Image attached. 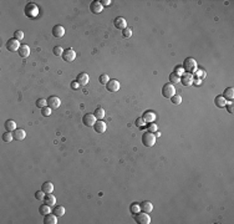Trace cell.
Returning a JSON list of instances; mask_svg holds the SVG:
<instances>
[{
	"mask_svg": "<svg viewBox=\"0 0 234 224\" xmlns=\"http://www.w3.org/2000/svg\"><path fill=\"white\" fill-rule=\"evenodd\" d=\"M183 70L184 72H188V74H193L198 70V66H197V61L192 57H187L184 61H183Z\"/></svg>",
	"mask_w": 234,
	"mask_h": 224,
	"instance_id": "cell-1",
	"label": "cell"
},
{
	"mask_svg": "<svg viewBox=\"0 0 234 224\" xmlns=\"http://www.w3.org/2000/svg\"><path fill=\"white\" fill-rule=\"evenodd\" d=\"M142 143L144 147H152L156 143V134L152 132H144L142 134Z\"/></svg>",
	"mask_w": 234,
	"mask_h": 224,
	"instance_id": "cell-2",
	"label": "cell"
},
{
	"mask_svg": "<svg viewBox=\"0 0 234 224\" xmlns=\"http://www.w3.org/2000/svg\"><path fill=\"white\" fill-rule=\"evenodd\" d=\"M25 15L29 16V17H36L39 15V6L35 5L34 2H29L26 6H25Z\"/></svg>",
	"mask_w": 234,
	"mask_h": 224,
	"instance_id": "cell-3",
	"label": "cell"
},
{
	"mask_svg": "<svg viewBox=\"0 0 234 224\" xmlns=\"http://www.w3.org/2000/svg\"><path fill=\"white\" fill-rule=\"evenodd\" d=\"M20 46H21L20 41H19L17 39H15V37L9 39L7 42H6V49H7V51H10V52H16V51H19Z\"/></svg>",
	"mask_w": 234,
	"mask_h": 224,
	"instance_id": "cell-4",
	"label": "cell"
},
{
	"mask_svg": "<svg viewBox=\"0 0 234 224\" xmlns=\"http://www.w3.org/2000/svg\"><path fill=\"white\" fill-rule=\"evenodd\" d=\"M162 95H163V97H166V99H171L172 96H174V95H176V89H174V86H173L172 84H166V85H163V87H162Z\"/></svg>",
	"mask_w": 234,
	"mask_h": 224,
	"instance_id": "cell-5",
	"label": "cell"
},
{
	"mask_svg": "<svg viewBox=\"0 0 234 224\" xmlns=\"http://www.w3.org/2000/svg\"><path fill=\"white\" fill-rule=\"evenodd\" d=\"M62 59L65 60V61H67V62H71V61H74L75 59H76V52H75V50L74 49H66V50H64V52H62Z\"/></svg>",
	"mask_w": 234,
	"mask_h": 224,
	"instance_id": "cell-6",
	"label": "cell"
},
{
	"mask_svg": "<svg viewBox=\"0 0 234 224\" xmlns=\"http://www.w3.org/2000/svg\"><path fill=\"white\" fill-rule=\"evenodd\" d=\"M136 222L139 224H149L151 223V217L148 213L146 212H142V213H137L136 214Z\"/></svg>",
	"mask_w": 234,
	"mask_h": 224,
	"instance_id": "cell-7",
	"label": "cell"
},
{
	"mask_svg": "<svg viewBox=\"0 0 234 224\" xmlns=\"http://www.w3.org/2000/svg\"><path fill=\"white\" fill-rule=\"evenodd\" d=\"M61 105V100L57 97V96H50L47 99V106L51 109V110H56L59 109Z\"/></svg>",
	"mask_w": 234,
	"mask_h": 224,
	"instance_id": "cell-8",
	"label": "cell"
},
{
	"mask_svg": "<svg viewBox=\"0 0 234 224\" xmlns=\"http://www.w3.org/2000/svg\"><path fill=\"white\" fill-rule=\"evenodd\" d=\"M97 121V118L95 117V114L94 113H86L85 116H84V118H82V122H84V124L85 126H87V127H94V124H95V122Z\"/></svg>",
	"mask_w": 234,
	"mask_h": 224,
	"instance_id": "cell-9",
	"label": "cell"
},
{
	"mask_svg": "<svg viewBox=\"0 0 234 224\" xmlns=\"http://www.w3.org/2000/svg\"><path fill=\"white\" fill-rule=\"evenodd\" d=\"M102 9H104L102 4H101L100 1H97V0H95V1H92V2L90 4V11H91L92 14H100V12L102 11Z\"/></svg>",
	"mask_w": 234,
	"mask_h": 224,
	"instance_id": "cell-10",
	"label": "cell"
},
{
	"mask_svg": "<svg viewBox=\"0 0 234 224\" xmlns=\"http://www.w3.org/2000/svg\"><path fill=\"white\" fill-rule=\"evenodd\" d=\"M106 89L109 92H117L119 90V82L117 80H110L106 84Z\"/></svg>",
	"mask_w": 234,
	"mask_h": 224,
	"instance_id": "cell-11",
	"label": "cell"
},
{
	"mask_svg": "<svg viewBox=\"0 0 234 224\" xmlns=\"http://www.w3.org/2000/svg\"><path fill=\"white\" fill-rule=\"evenodd\" d=\"M76 81L80 84V86H85V85H87V84H89L90 77H89V75H87L86 72H80V74L77 75Z\"/></svg>",
	"mask_w": 234,
	"mask_h": 224,
	"instance_id": "cell-12",
	"label": "cell"
},
{
	"mask_svg": "<svg viewBox=\"0 0 234 224\" xmlns=\"http://www.w3.org/2000/svg\"><path fill=\"white\" fill-rule=\"evenodd\" d=\"M94 128H95V131H96L97 133H104V132L106 131L107 126H106V122H104L102 119H99V121L95 122Z\"/></svg>",
	"mask_w": 234,
	"mask_h": 224,
	"instance_id": "cell-13",
	"label": "cell"
},
{
	"mask_svg": "<svg viewBox=\"0 0 234 224\" xmlns=\"http://www.w3.org/2000/svg\"><path fill=\"white\" fill-rule=\"evenodd\" d=\"M193 75L192 74H183L182 75V77H181V82L184 85V86H191L192 84H193Z\"/></svg>",
	"mask_w": 234,
	"mask_h": 224,
	"instance_id": "cell-14",
	"label": "cell"
},
{
	"mask_svg": "<svg viewBox=\"0 0 234 224\" xmlns=\"http://www.w3.org/2000/svg\"><path fill=\"white\" fill-rule=\"evenodd\" d=\"M12 137H14V139H16V141H22V139H25V137H26V132H25L22 128H16V129L12 132Z\"/></svg>",
	"mask_w": 234,
	"mask_h": 224,
	"instance_id": "cell-15",
	"label": "cell"
},
{
	"mask_svg": "<svg viewBox=\"0 0 234 224\" xmlns=\"http://www.w3.org/2000/svg\"><path fill=\"white\" fill-rule=\"evenodd\" d=\"M142 118L144 119V122L147 123H152V122H154L156 121V118H157V116H156V113L152 111H146L144 113H143V116H142Z\"/></svg>",
	"mask_w": 234,
	"mask_h": 224,
	"instance_id": "cell-16",
	"label": "cell"
},
{
	"mask_svg": "<svg viewBox=\"0 0 234 224\" xmlns=\"http://www.w3.org/2000/svg\"><path fill=\"white\" fill-rule=\"evenodd\" d=\"M52 35H54L55 37H62V36L65 35V29H64V26H61V25H55V26L52 27Z\"/></svg>",
	"mask_w": 234,
	"mask_h": 224,
	"instance_id": "cell-17",
	"label": "cell"
},
{
	"mask_svg": "<svg viewBox=\"0 0 234 224\" xmlns=\"http://www.w3.org/2000/svg\"><path fill=\"white\" fill-rule=\"evenodd\" d=\"M114 24H115V26H116L117 29H121V30H123V29L127 27V21H126V19L122 17V16L116 17L115 21H114Z\"/></svg>",
	"mask_w": 234,
	"mask_h": 224,
	"instance_id": "cell-18",
	"label": "cell"
},
{
	"mask_svg": "<svg viewBox=\"0 0 234 224\" xmlns=\"http://www.w3.org/2000/svg\"><path fill=\"white\" fill-rule=\"evenodd\" d=\"M139 207H141V212L151 213V212L153 211V204H152L151 202H148V201H144V202H142V203L139 204Z\"/></svg>",
	"mask_w": 234,
	"mask_h": 224,
	"instance_id": "cell-19",
	"label": "cell"
},
{
	"mask_svg": "<svg viewBox=\"0 0 234 224\" xmlns=\"http://www.w3.org/2000/svg\"><path fill=\"white\" fill-rule=\"evenodd\" d=\"M41 191L44 192V193H46V194H49V193H52L54 192V184L51 183V182H44L42 183V186H41Z\"/></svg>",
	"mask_w": 234,
	"mask_h": 224,
	"instance_id": "cell-20",
	"label": "cell"
},
{
	"mask_svg": "<svg viewBox=\"0 0 234 224\" xmlns=\"http://www.w3.org/2000/svg\"><path fill=\"white\" fill-rule=\"evenodd\" d=\"M44 202H45L47 206L52 207V206H55V204H56V197H55L52 193H49V194H46V196H45Z\"/></svg>",
	"mask_w": 234,
	"mask_h": 224,
	"instance_id": "cell-21",
	"label": "cell"
},
{
	"mask_svg": "<svg viewBox=\"0 0 234 224\" xmlns=\"http://www.w3.org/2000/svg\"><path fill=\"white\" fill-rule=\"evenodd\" d=\"M44 223L45 224H56L57 223V216H55L54 213H52V214H51V213L46 214L45 218H44Z\"/></svg>",
	"mask_w": 234,
	"mask_h": 224,
	"instance_id": "cell-22",
	"label": "cell"
},
{
	"mask_svg": "<svg viewBox=\"0 0 234 224\" xmlns=\"http://www.w3.org/2000/svg\"><path fill=\"white\" fill-rule=\"evenodd\" d=\"M17 54L21 57H27L30 55V47L27 45H21L20 49H19V51H17Z\"/></svg>",
	"mask_w": 234,
	"mask_h": 224,
	"instance_id": "cell-23",
	"label": "cell"
},
{
	"mask_svg": "<svg viewBox=\"0 0 234 224\" xmlns=\"http://www.w3.org/2000/svg\"><path fill=\"white\" fill-rule=\"evenodd\" d=\"M214 104H216V106L217 107H219V109H223V107H226L227 106V100L223 97V96H217L216 97V100H214Z\"/></svg>",
	"mask_w": 234,
	"mask_h": 224,
	"instance_id": "cell-24",
	"label": "cell"
},
{
	"mask_svg": "<svg viewBox=\"0 0 234 224\" xmlns=\"http://www.w3.org/2000/svg\"><path fill=\"white\" fill-rule=\"evenodd\" d=\"M5 129L7 131V132H14L15 129H16V122L15 121H12V119H7V121H5Z\"/></svg>",
	"mask_w": 234,
	"mask_h": 224,
	"instance_id": "cell-25",
	"label": "cell"
},
{
	"mask_svg": "<svg viewBox=\"0 0 234 224\" xmlns=\"http://www.w3.org/2000/svg\"><path fill=\"white\" fill-rule=\"evenodd\" d=\"M223 97L226 99V100H229V101H232L234 99V90L233 87H228V89H226L224 90V94H223Z\"/></svg>",
	"mask_w": 234,
	"mask_h": 224,
	"instance_id": "cell-26",
	"label": "cell"
},
{
	"mask_svg": "<svg viewBox=\"0 0 234 224\" xmlns=\"http://www.w3.org/2000/svg\"><path fill=\"white\" fill-rule=\"evenodd\" d=\"M39 212H40V214L46 216V214L51 213L52 211H51V207H50V206H47L46 203H44V204H41V206L39 207Z\"/></svg>",
	"mask_w": 234,
	"mask_h": 224,
	"instance_id": "cell-27",
	"label": "cell"
},
{
	"mask_svg": "<svg viewBox=\"0 0 234 224\" xmlns=\"http://www.w3.org/2000/svg\"><path fill=\"white\" fill-rule=\"evenodd\" d=\"M52 212H54L55 216H57V217H62V216L65 214V208H64L62 206H57V207H55V209H54Z\"/></svg>",
	"mask_w": 234,
	"mask_h": 224,
	"instance_id": "cell-28",
	"label": "cell"
},
{
	"mask_svg": "<svg viewBox=\"0 0 234 224\" xmlns=\"http://www.w3.org/2000/svg\"><path fill=\"white\" fill-rule=\"evenodd\" d=\"M95 117L97 118V119H102L104 117H105V111H104V109H101V107H97L96 110H95Z\"/></svg>",
	"mask_w": 234,
	"mask_h": 224,
	"instance_id": "cell-29",
	"label": "cell"
},
{
	"mask_svg": "<svg viewBox=\"0 0 234 224\" xmlns=\"http://www.w3.org/2000/svg\"><path fill=\"white\" fill-rule=\"evenodd\" d=\"M129 211H131V213H133V214L136 216L137 213L141 212V207H139V204H137V203H132L131 207H129Z\"/></svg>",
	"mask_w": 234,
	"mask_h": 224,
	"instance_id": "cell-30",
	"label": "cell"
},
{
	"mask_svg": "<svg viewBox=\"0 0 234 224\" xmlns=\"http://www.w3.org/2000/svg\"><path fill=\"white\" fill-rule=\"evenodd\" d=\"M14 139V137H12V133L11 132H5L4 134H2V141L4 142H6V143H9V142H11Z\"/></svg>",
	"mask_w": 234,
	"mask_h": 224,
	"instance_id": "cell-31",
	"label": "cell"
},
{
	"mask_svg": "<svg viewBox=\"0 0 234 224\" xmlns=\"http://www.w3.org/2000/svg\"><path fill=\"white\" fill-rule=\"evenodd\" d=\"M122 36L123 37H126V39H128V37H131L132 36V29L131 27H126V29H123L122 30Z\"/></svg>",
	"mask_w": 234,
	"mask_h": 224,
	"instance_id": "cell-32",
	"label": "cell"
},
{
	"mask_svg": "<svg viewBox=\"0 0 234 224\" xmlns=\"http://www.w3.org/2000/svg\"><path fill=\"white\" fill-rule=\"evenodd\" d=\"M36 106H37L39 109L46 107V106H47V100H45V99H39V100L36 101Z\"/></svg>",
	"mask_w": 234,
	"mask_h": 224,
	"instance_id": "cell-33",
	"label": "cell"
},
{
	"mask_svg": "<svg viewBox=\"0 0 234 224\" xmlns=\"http://www.w3.org/2000/svg\"><path fill=\"white\" fill-rule=\"evenodd\" d=\"M169 81H171V82H173V84H177V82H181V77L173 72V74H171V75H169Z\"/></svg>",
	"mask_w": 234,
	"mask_h": 224,
	"instance_id": "cell-34",
	"label": "cell"
},
{
	"mask_svg": "<svg viewBox=\"0 0 234 224\" xmlns=\"http://www.w3.org/2000/svg\"><path fill=\"white\" fill-rule=\"evenodd\" d=\"M171 101H172L173 105H179V104L182 102V97H181L179 95H174V96L171 97Z\"/></svg>",
	"mask_w": 234,
	"mask_h": 224,
	"instance_id": "cell-35",
	"label": "cell"
},
{
	"mask_svg": "<svg viewBox=\"0 0 234 224\" xmlns=\"http://www.w3.org/2000/svg\"><path fill=\"white\" fill-rule=\"evenodd\" d=\"M52 52H54V55H56V56H61L62 52H64V49H62L61 46H55L54 50H52Z\"/></svg>",
	"mask_w": 234,
	"mask_h": 224,
	"instance_id": "cell-36",
	"label": "cell"
},
{
	"mask_svg": "<svg viewBox=\"0 0 234 224\" xmlns=\"http://www.w3.org/2000/svg\"><path fill=\"white\" fill-rule=\"evenodd\" d=\"M99 81L102 84V85H106L109 81H110V77L106 75V74H102L101 76H100V79H99Z\"/></svg>",
	"mask_w": 234,
	"mask_h": 224,
	"instance_id": "cell-37",
	"label": "cell"
},
{
	"mask_svg": "<svg viewBox=\"0 0 234 224\" xmlns=\"http://www.w3.org/2000/svg\"><path fill=\"white\" fill-rule=\"evenodd\" d=\"M24 36H25V35H24V32H22L21 30H16V31L14 32V37H15V39H17L19 41H20V40H22V39H24Z\"/></svg>",
	"mask_w": 234,
	"mask_h": 224,
	"instance_id": "cell-38",
	"label": "cell"
},
{
	"mask_svg": "<svg viewBox=\"0 0 234 224\" xmlns=\"http://www.w3.org/2000/svg\"><path fill=\"white\" fill-rule=\"evenodd\" d=\"M45 196H46V193H44L42 191H37V192L35 193V198H36L37 201H44Z\"/></svg>",
	"mask_w": 234,
	"mask_h": 224,
	"instance_id": "cell-39",
	"label": "cell"
},
{
	"mask_svg": "<svg viewBox=\"0 0 234 224\" xmlns=\"http://www.w3.org/2000/svg\"><path fill=\"white\" fill-rule=\"evenodd\" d=\"M41 114H42V116H45V117L50 116V114H51V109H50L49 106H46V107L41 109Z\"/></svg>",
	"mask_w": 234,
	"mask_h": 224,
	"instance_id": "cell-40",
	"label": "cell"
},
{
	"mask_svg": "<svg viewBox=\"0 0 234 224\" xmlns=\"http://www.w3.org/2000/svg\"><path fill=\"white\" fill-rule=\"evenodd\" d=\"M157 129H158V127H157L156 123L152 122V123L148 124V132H152V133H153V132H157Z\"/></svg>",
	"mask_w": 234,
	"mask_h": 224,
	"instance_id": "cell-41",
	"label": "cell"
},
{
	"mask_svg": "<svg viewBox=\"0 0 234 224\" xmlns=\"http://www.w3.org/2000/svg\"><path fill=\"white\" fill-rule=\"evenodd\" d=\"M136 126H138V127H143V126H146V122H144V119H143L142 117L137 118V119H136Z\"/></svg>",
	"mask_w": 234,
	"mask_h": 224,
	"instance_id": "cell-42",
	"label": "cell"
},
{
	"mask_svg": "<svg viewBox=\"0 0 234 224\" xmlns=\"http://www.w3.org/2000/svg\"><path fill=\"white\" fill-rule=\"evenodd\" d=\"M174 74H176V75H178V76L183 75V74H184L183 67H176V69H174Z\"/></svg>",
	"mask_w": 234,
	"mask_h": 224,
	"instance_id": "cell-43",
	"label": "cell"
},
{
	"mask_svg": "<svg viewBox=\"0 0 234 224\" xmlns=\"http://www.w3.org/2000/svg\"><path fill=\"white\" fill-rule=\"evenodd\" d=\"M226 107H227V110H228V112H229V113H233V111H234V105H233V102H228Z\"/></svg>",
	"mask_w": 234,
	"mask_h": 224,
	"instance_id": "cell-44",
	"label": "cell"
},
{
	"mask_svg": "<svg viewBox=\"0 0 234 224\" xmlns=\"http://www.w3.org/2000/svg\"><path fill=\"white\" fill-rule=\"evenodd\" d=\"M70 86H71V89H72V90H77V89L80 87V84H79L77 81H72Z\"/></svg>",
	"mask_w": 234,
	"mask_h": 224,
	"instance_id": "cell-45",
	"label": "cell"
},
{
	"mask_svg": "<svg viewBox=\"0 0 234 224\" xmlns=\"http://www.w3.org/2000/svg\"><path fill=\"white\" fill-rule=\"evenodd\" d=\"M196 75L199 76V77H204V76H206V72H204L203 70H197V71H196Z\"/></svg>",
	"mask_w": 234,
	"mask_h": 224,
	"instance_id": "cell-46",
	"label": "cell"
},
{
	"mask_svg": "<svg viewBox=\"0 0 234 224\" xmlns=\"http://www.w3.org/2000/svg\"><path fill=\"white\" fill-rule=\"evenodd\" d=\"M100 2L102 4V6H109V5H111V0H101Z\"/></svg>",
	"mask_w": 234,
	"mask_h": 224,
	"instance_id": "cell-47",
	"label": "cell"
},
{
	"mask_svg": "<svg viewBox=\"0 0 234 224\" xmlns=\"http://www.w3.org/2000/svg\"><path fill=\"white\" fill-rule=\"evenodd\" d=\"M193 84H196V85H201V80H193Z\"/></svg>",
	"mask_w": 234,
	"mask_h": 224,
	"instance_id": "cell-48",
	"label": "cell"
}]
</instances>
